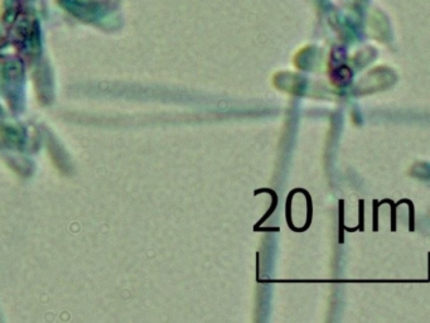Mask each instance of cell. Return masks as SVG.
<instances>
[{
	"label": "cell",
	"instance_id": "2",
	"mask_svg": "<svg viewBox=\"0 0 430 323\" xmlns=\"http://www.w3.org/2000/svg\"><path fill=\"white\" fill-rule=\"evenodd\" d=\"M298 192H300V188H295V190H293L292 192L289 193V196H288V198H287V205H285V211H287V224H288V226H289V229H292L293 231L304 232L303 231L302 227L297 229V227L293 225V220H292V200H293V196H294L295 193H298Z\"/></svg>",
	"mask_w": 430,
	"mask_h": 323
},
{
	"label": "cell",
	"instance_id": "6",
	"mask_svg": "<svg viewBox=\"0 0 430 323\" xmlns=\"http://www.w3.org/2000/svg\"><path fill=\"white\" fill-rule=\"evenodd\" d=\"M388 204L391 206V231H396V204H394V201L390 198H385L382 201H378V205Z\"/></svg>",
	"mask_w": 430,
	"mask_h": 323
},
{
	"label": "cell",
	"instance_id": "5",
	"mask_svg": "<svg viewBox=\"0 0 430 323\" xmlns=\"http://www.w3.org/2000/svg\"><path fill=\"white\" fill-rule=\"evenodd\" d=\"M401 204H406L409 206V230L410 232H414L415 230V212H414V202L409 198H402L399 202H396V206Z\"/></svg>",
	"mask_w": 430,
	"mask_h": 323
},
{
	"label": "cell",
	"instance_id": "9",
	"mask_svg": "<svg viewBox=\"0 0 430 323\" xmlns=\"http://www.w3.org/2000/svg\"><path fill=\"white\" fill-rule=\"evenodd\" d=\"M260 279V253H256V280Z\"/></svg>",
	"mask_w": 430,
	"mask_h": 323
},
{
	"label": "cell",
	"instance_id": "4",
	"mask_svg": "<svg viewBox=\"0 0 430 323\" xmlns=\"http://www.w3.org/2000/svg\"><path fill=\"white\" fill-rule=\"evenodd\" d=\"M300 193H303V195L305 196V198H307V220H305V225L302 227L303 231H307V230L309 229L310 225H312L313 202H312V197H310L309 192H308L307 190H304V188H300Z\"/></svg>",
	"mask_w": 430,
	"mask_h": 323
},
{
	"label": "cell",
	"instance_id": "8",
	"mask_svg": "<svg viewBox=\"0 0 430 323\" xmlns=\"http://www.w3.org/2000/svg\"><path fill=\"white\" fill-rule=\"evenodd\" d=\"M373 204V227L372 230L373 231H378V207H380V205H378V200H373L372 201Z\"/></svg>",
	"mask_w": 430,
	"mask_h": 323
},
{
	"label": "cell",
	"instance_id": "1",
	"mask_svg": "<svg viewBox=\"0 0 430 323\" xmlns=\"http://www.w3.org/2000/svg\"><path fill=\"white\" fill-rule=\"evenodd\" d=\"M260 193H269V195H271V197H273V204H271L270 209L266 211V214L264 215V216L261 217L260 220H259V222H256L255 226H254V231H256V230H258L259 227H260L261 225H263L264 222H265L266 220H268L269 217L273 215V212L277 210L278 202H279V197H278L277 192H275L274 190H271V188H258V190H255V192H254V196H258V195H260Z\"/></svg>",
	"mask_w": 430,
	"mask_h": 323
},
{
	"label": "cell",
	"instance_id": "7",
	"mask_svg": "<svg viewBox=\"0 0 430 323\" xmlns=\"http://www.w3.org/2000/svg\"><path fill=\"white\" fill-rule=\"evenodd\" d=\"M358 231H365V201H358Z\"/></svg>",
	"mask_w": 430,
	"mask_h": 323
},
{
	"label": "cell",
	"instance_id": "3",
	"mask_svg": "<svg viewBox=\"0 0 430 323\" xmlns=\"http://www.w3.org/2000/svg\"><path fill=\"white\" fill-rule=\"evenodd\" d=\"M338 242L343 244L344 242V201H338Z\"/></svg>",
	"mask_w": 430,
	"mask_h": 323
}]
</instances>
